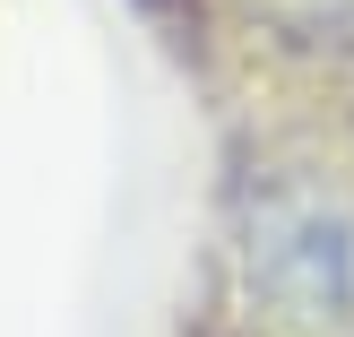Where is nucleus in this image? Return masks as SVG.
<instances>
[{
	"instance_id": "1",
	"label": "nucleus",
	"mask_w": 354,
	"mask_h": 337,
	"mask_svg": "<svg viewBox=\"0 0 354 337\" xmlns=\"http://www.w3.org/2000/svg\"><path fill=\"white\" fill-rule=\"evenodd\" d=\"M251 294L286 329L354 320V225L311 190H277L251 217Z\"/></svg>"
},
{
	"instance_id": "2",
	"label": "nucleus",
	"mask_w": 354,
	"mask_h": 337,
	"mask_svg": "<svg viewBox=\"0 0 354 337\" xmlns=\"http://www.w3.org/2000/svg\"><path fill=\"white\" fill-rule=\"evenodd\" d=\"M268 9H277V17H337L346 0H268Z\"/></svg>"
}]
</instances>
